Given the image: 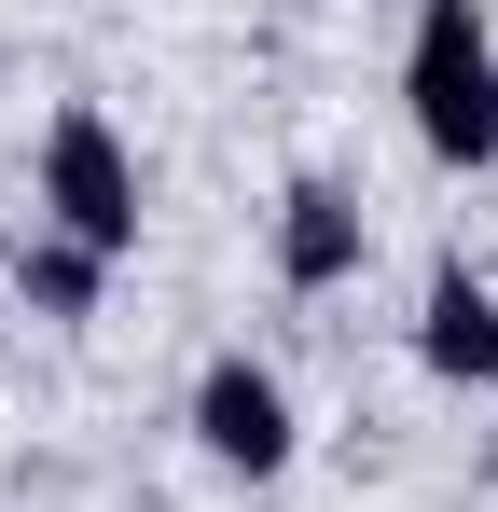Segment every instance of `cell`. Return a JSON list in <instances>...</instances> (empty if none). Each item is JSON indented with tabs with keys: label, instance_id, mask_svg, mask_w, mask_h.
I'll list each match as a JSON object with an SVG mask.
<instances>
[{
	"label": "cell",
	"instance_id": "1",
	"mask_svg": "<svg viewBox=\"0 0 498 512\" xmlns=\"http://www.w3.org/2000/svg\"><path fill=\"white\" fill-rule=\"evenodd\" d=\"M402 111H415L429 167H498V28H485V0H415Z\"/></svg>",
	"mask_w": 498,
	"mask_h": 512
},
{
	"label": "cell",
	"instance_id": "2",
	"mask_svg": "<svg viewBox=\"0 0 498 512\" xmlns=\"http://www.w3.org/2000/svg\"><path fill=\"white\" fill-rule=\"evenodd\" d=\"M42 236H70L97 263H139V153H125V125L111 111H56L42 125Z\"/></svg>",
	"mask_w": 498,
	"mask_h": 512
},
{
	"label": "cell",
	"instance_id": "3",
	"mask_svg": "<svg viewBox=\"0 0 498 512\" xmlns=\"http://www.w3.org/2000/svg\"><path fill=\"white\" fill-rule=\"evenodd\" d=\"M194 443H208L222 471H249V485H277V471L305 457V429H291V388H277L249 346H222V360L194 374Z\"/></svg>",
	"mask_w": 498,
	"mask_h": 512
},
{
	"label": "cell",
	"instance_id": "4",
	"mask_svg": "<svg viewBox=\"0 0 498 512\" xmlns=\"http://www.w3.org/2000/svg\"><path fill=\"white\" fill-rule=\"evenodd\" d=\"M360 263H374V208H360L346 180H291V194H277V277L319 305V291H346Z\"/></svg>",
	"mask_w": 498,
	"mask_h": 512
},
{
	"label": "cell",
	"instance_id": "5",
	"mask_svg": "<svg viewBox=\"0 0 498 512\" xmlns=\"http://www.w3.org/2000/svg\"><path fill=\"white\" fill-rule=\"evenodd\" d=\"M415 360L443 388H498V291L471 263H429V305H415Z\"/></svg>",
	"mask_w": 498,
	"mask_h": 512
},
{
	"label": "cell",
	"instance_id": "6",
	"mask_svg": "<svg viewBox=\"0 0 498 512\" xmlns=\"http://www.w3.org/2000/svg\"><path fill=\"white\" fill-rule=\"evenodd\" d=\"M0 277H14V291H28V319H56V333H70V319H97V291H111V263L70 250V236H28Z\"/></svg>",
	"mask_w": 498,
	"mask_h": 512
},
{
	"label": "cell",
	"instance_id": "7",
	"mask_svg": "<svg viewBox=\"0 0 498 512\" xmlns=\"http://www.w3.org/2000/svg\"><path fill=\"white\" fill-rule=\"evenodd\" d=\"M485 485H498V429H485Z\"/></svg>",
	"mask_w": 498,
	"mask_h": 512
}]
</instances>
